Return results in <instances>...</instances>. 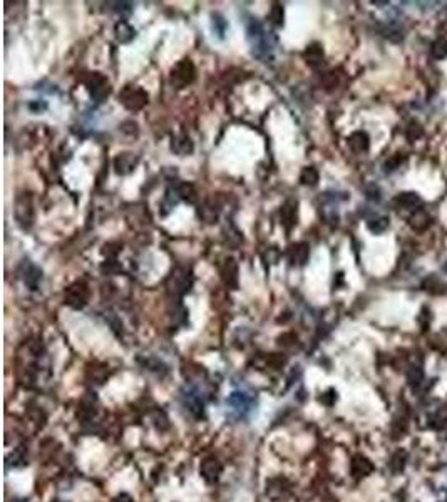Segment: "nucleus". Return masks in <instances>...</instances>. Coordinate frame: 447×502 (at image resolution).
<instances>
[{
  "mask_svg": "<svg viewBox=\"0 0 447 502\" xmlns=\"http://www.w3.org/2000/svg\"><path fill=\"white\" fill-rule=\"evenodd\" d=\"M246 34H248V40L251 44V49H253V54L256 57L266 59L270 57L271 54V42H270V35L266 34V30L263 29V25L256 20H251L246 27Z\"/></svg>",
  "mask_w": 447,
  "mask_h": 502,
  "instance_id": "1",
  "label": "nucleus"
},
{
  "mask_svg": "<svg viewBox=\"0 0 447 502\" xmlns=\"http://www.w3.org/2000/svg\"><path fill=\"white\" fill-rule=\"evenodd\" d=\"M183 404L194 419L204 417V399L198 389H188L183 394Z\"/></svg>",
  "mask_w": 447,
  "mask_h": 502,
  "instance_id": "2",
  "label": "nucleus"
},
{
  "mask_svg": "<svg viewBox=\"0 0 447 502\" xmlns=\"http://www.w3.org/2000/svg\"><path fill=\"white\" fill-rule=\"evenodd\" d=\"M251 397L245 392H233L230 397H228V405L231 407V410L236 412L238 415H245L246 412H250L251 409Z\"/></svg>",
  "mask_w": 447,
  "mask_h": 502,
  "instance_id": "3",
  "label": "nucleus"
},
{
  "mask_svg": "<svg viewBox=\"0 0 447 502\" xmlns=\"http://www.w3.org/2000/svg\"><path fill=\"white\" fill-rule=\"evenodd\" d=\"M221 464L216 459H206L203 464L199 467V472L203 475V479L208 482V484H213L219 479V474H221Z\"/></svg>",
  "mask_w": 447,
  "mask_h": 502,
  "instance_id": "4",
  "label": "nucleus"
},
{
  "mask_svg": "<svg viewBox=\"0 0 447 502\" xmlns=\"http://www.w3.org/2000/svg\"><path fill=\"white\" fill-rule=\"evenodd\" d=\"M395 203L399 204V208L414 209L420 204V198L415 193H402L395 198Z\"/></svg>",
  "mask_w": 447,
  "mask_h": 502,
  "instance_id": "5",
  "label": "nucleus"
},
{
  "mask_svg": "<svg viewBox=\"0 0 447 502\" xmlns=\"http://www.w3.org/2000/svg\"><path fill=\"white\" fill-rule=\"evenodd\" d=\"M67 303L70 306H74V308H80L84 303H85V290L82 288V286H74L72 290L69 291V295H67Z\"/></svg>",
  "mask_w": 447,
  "mask_h": 502,
  "instance_id": "6",
  "label": "nucleus"
},
{
  "mask_svg": "<svg viewBox=\"0 0 447 502\" xmlns=\"http://www.w3.org/2000/svg\"><path fill=\"white\" fill-rule=\"evenodd\" d=\"M350 146L357 153H364L369 149V136L365 133H355L350 136Z\"/></svg>",
  "mask_w": 447,
  "mask_h": 502,
  "instance_id": "7",
  "label": "nucleus"
},
{
  "mask_svg": "<svg viewBox=\"0 0 447 502\" xmlns=\"http://www.w3.org/2000/svg\"><path fill=\"white\" fill-rule=\"evenodd\" d=\"M432 55H434L435 59L447 57V40L445 39H439L432 44Z\"/></svg>",
  "mask_w": 447,
  "mask_h": 502,
  "instance_id": "8",
  "label": "nucleus"
},
{
  "mask_svg": "<svg viewBox=\"0 0 447 502\" xmlns=\"http://www.w3.org/2000/svg\"><path fill=\"white\" fill-rule=\"evenodd\" d=\"M24 278H25V283H27L29 286H32V288H35V286H37V283H39V280L42 278V273H40V271H39L37 268H35L34 265H30L29 273H27V271H25V276H24Z\"/></svg>",
  "mask_w": 447,
  "mask_h": 502,
  "instance_id": "9",
  "label": "nucleus"
},
{
  "mask_svg": "<svg viewBox=\"0 0 447 502\" xmlns=\"http://www.w3.org/2000/svg\"><path fill=\"white\" fill-rule=\"evenodd\" d=\"M405 134H407V138H409V141L414 143V141H417L422 134H424V129H422V126L419 122H415L414 120V122H410V126L407 128Z\"/></svg>",
  "mask_w": 447,
  "mask_h": 502,
  "instance_id": "10",
  "label": "nucleus"
},
{
  "mask_svg": "<svg viewBox=\"0 0 447 502\" xmlns=\"http://www.w3.org/2000/svg\"><path fill=\"white\" fill-rule=\"evenodd\" d=\"M387 226H389V221H387V218H380V219H374V221H370L369 223V228L374 231V233H382Z\"/></svg>",
  "mask_w": 447,
  "mask_h": 502,
  "instance_id": "11",
  "label": "nucleus"
},
{
  "mask_svg": "<svg viewBox=\"0 0 447 502\" xmlns=\"http://www.w3.org/2000/svg\"><path fill=\"white\" fill-rule=\"evenodd\" d=\"M213 30L219 35V37H223V34H225V30H226V22L219 17L218 14L213 15Z\"/></svg>",
  "mask_w": 447,
  "mask_h": 502,
  "instance_id": "12",
  "label": "nucleus"
},
{
  "mask_svg": "<svg viewBox=\"0 0 447 502\" xmlns=\"http://www.w3.org/2000/svg\"><path fill=\"white\" fill-rule=\"evenodd\" d=\"M425 224H427V216L424 213H417L414 218H412V226H414L415 229L424 228Z\"/></svg>",
  "mask_w": 447,
  "mask_h": 502,
  "instance_id": "13",
  "label": "nucleus"
},
{
  "mask_svg": "<svg viewBox=\"0 0 447 502\" xmlns=\"http://www.w3.org/2000/svg\"><path fill=\"white\" fill-rule=\"evenodd\" d=\"M114 502H133V499H131L128 494H121V495L116 497Z\"/></svg>",
  "mask_w": 447,
  "mask_h": 502,
  "instance_id": "14",
  "label": "nucleus"
},
{
  "mask_svg": "<svg viewBox=\"0 0 447 502\" xmlns=\"http://www.w3.org/2000/svg\"><path fill=\"white\" fill-rule=\"evenodd\" d=\"M444 271H445V273H447V261H445V265H444Z\"/></svg>",
  "mask_w": 447,
  "mask_h": 502,
  "instance_id": "15",
  "label": "nucleus"
},
{
  "mask_svg": "<svg viewBox=\"0 0 447 502\" xmlns=\"http://www.w3.org/2000/svg\"><path fill=\"white\" fill-rule=\"evenodd\" d=\"M52 502H64V500H52Z\"/></svg>",
  "mask_w": 447,
  "mask_h": 502,
  "instance_id": "16",
  "label": "nucleus"
}]
</instances>
